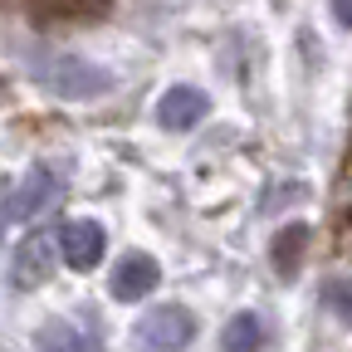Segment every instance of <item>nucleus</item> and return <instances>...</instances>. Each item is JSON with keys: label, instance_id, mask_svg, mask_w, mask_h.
<instances>
[{"label": "nucleus", "instance_id": "obj_1", "mask_svg": "<svg viewBox=\"0 0 352 352\" xmlns=\"http://www.w3.org/2000/svg\"><path fill=\"white\" fill-rule=\"evenodd\" d=\"M39 78L54 88L59 98H103L113 88V74L83 54H59L50 64H39Z\"/></svg>", "mask_w": 352, "mask_h": 352}, {"label": "nucleus", "instance_id": "obj_2", "mask_svg": "<svg viewBox=\"0 0 352 352\" xmlns=\"http://www.w3.org/2000/svg\"><path fill=\"white\" fill-rule=\"evenodd\" d=\"M191 338H196V314L182 303H162L152 314H142V323H138V342L147 352H182Z\"/></svg>", "mask_w": 352, "mask_h": 352}, {"label": "nucleus", "instance_id": "obj_3", "mask_svg": "<svg viewBox=\"0 0 352 352\" xmlns=\"http://www.w3.org/2000/svg\"><path fill=\"white\" fill-rule=\"evenodd\" d=\"M54 270H59V235H44V230H34V235H25L20 240V250H15V264H10V279H15V289H44L54 279Z\"/></svg>", "mask_w": 352, "mask_h": 352}, {"label": "nucleus", "instance_id": "obj_4", "mask_svg": "<svg viewBox=\"0 0 352 352\" xmlns=\"http://www.w3.org/2000/svg\"><path fill=\"white\" fill-rule=\"evenodd\" d=\"M103 245H108V235H103L98 220H69V226L59 230V259L69 264V270H78V274L98 270Z\"/></svg>", "mask_w": 352, "mask_h": 352}, {"label": "nucleus", "instance_id": "obj_5", "mask_svg": "<svg viewBox=\"0 0 352 352\" xmlns=\"http://www.w3.org/2000/svg\"><path fill=\"white\" fill-rule=\"evenodd\" d=\"M59 191H64V182H59L54 166H30L25 182H20V191H10L15 215H20V220H34V215H44V210H54V206H59Z\"/></svg>", "mask_w": 352, "mask_h": 352}, {"label": "nucleus", "instance_id": "obj_6", "mask_svg": "<svg viewBox=\"0 0 352 352\" xmlns=\"http://www.w3.org/2000/svg\"><path fill=\"white\" fill-rule=\"evenodd\" d=\"M206 113H210V98L201 94V88H191V83H176V88H166V94L157 98V122L171 127V132L196 127Z\"/></svg>", "mask_w": 352, "mask_h": 352}, {"label": "nucleus", "instance_id": "obj_7", "mask_svg": "<svg viewBox=\"0 0 352 352\" xmlns=\"http://www.w3.org/2000/svg\"><path fill=\"white\" fill-rule=\"evenodd\" d=\"M157 279H162V270H157V259H152V254H122V259H118V270H113L108 294H113L118 303H138L142 294H152Z\"/></svg>", "mask_w": 352, "mask_h": 352}, {"label": "nucleus", "instance_id": "obj_8", "mask_svg": "<svg viewBox=\"0 0 352 352\" xmlns=\"http://www.w3.org/2000/svg\"><path fill=\"white\" fill-rule=\"evenodd\" d=\"M308 235H314V230H308L303 226V220H294V226H284L279 235H274V270L284 274V279H294L298 274V259H303V250H308Z\"/></svg>", "mask_w": 352, "mask_h": 352}, {"label": "nucleus", "instance_id": "obj_9", "mask_svg": "<svg viewBox=\"0 0 352 352\" xmlns=\"http://www.w3.org/2000/svg\"><path fill=\"white\" fill-rule=\"evenodd\" d=\"M220 347L226 352H259L264 347V323L254 314H235L226 323V333H220Z\"/></svg>", "mask_w": 352, "mask_h": 352}, {"label": "nucleus", "instance_id": "obj_10", "mask_svg": "<svg viewBox=\"0 0 352 352\" xmlns=\"http://www.w3.org/2000/svg\"><path fill=\"white\" fill-rule=\"evenodd\" d=\"M39 352H94V347L74 323H50V328H39Z\"/></svg>", "mask_w": 352, "mask_h": 352}, {"label": "nucleus", "instance_id": "obj_11", "mask_svg": "<svg viewBox=\"0 0 352 352\" xmlns=\"http://www.w3.org/2000/svg\"><path fill=\"white\" fill-rule=\"evenodd\" d=\"M323 303H328V314L352 323V279H328L323 284Z\"/></svg>", "mask_w": 352, "mask_h": 352}, {"label": "nucleus", "instance_id": "obj_12", "mask_svg": "<svg viewBox=\"0 0 352 352\" xmlns=\"http://www.w3.org/2000/svg\"><path fill=\"white\" fill-rule=\"evenodd\" d=\"M34 6H44V10H50V15H103V6H108V0H34Z\"/></svg>", "mask_w": 352, "mask_h": 352}, {"label": "nucleus", "instance_id": "obj_13", "mask_svg": "<svg viewBox=\"0 0 352 352\" xmlns=\"http://www.w3.org/2000/svg\"><path fill=\"white\" fill-rule=\"evenodd\" d=\"M10 215H15V201H10V191H6V186H0V235H6Z\"/></svg>", "mask_w": 352, "mask_h": 352}, {"label": "nucleus", "instance_id": "obj_14", "mask_svg": "<svg viewBox=\"0 0 352 352\" xmlns=\"http://www.w3.org/2000/svg\"><path fill=\"white\" fill-rule=\"evenodd\" d=\"M333 20H338L342 30H352V0H333Z\"/></svg>", "mask_w": 352, "mask_h": 352}, {"label": "nucleus", "instance_id": "obj_15", "mask_svg": "<svg viewBox=\"0 0 352 352\" xmlns=\"http://www.w3.org/2000/svg\"><path fill=\"white\" fill-rule=\"evenodd\" d=\"M347 226H352V210H347Z\"/></svg>", "mask_w": 352, "mask_h": 352}]
</instances>
